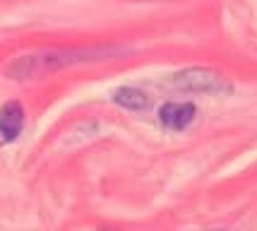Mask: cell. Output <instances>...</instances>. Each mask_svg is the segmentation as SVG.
Masks as SVG:
<instances>
[{
	"instance_id": "cell-3",
	"label": "cell",
	"mask_w": 257,
	"mask_h": 231,
	"mask_svg": "<svg viewBox=\"0 0 257 231\" xmlns=\"http://www.w3.org/2000/svg\"><path fill=\"white\" fill-rule=\"evenodd\" d=\"M197 116V106L192 101H168L159 111V121L166 130H185Z\"/></svg>"
},
{
	"instance_id": "cell-2",
	"label": "cell",
	"mask_w": 257,
	"mask_h": 231,
	"mask_svg": "<svg viewBox=\"0 0 257 231\" xmlns=\"http://www.w3.org/2000/svg\"><path fill=\"white\" fill-rule=\"evenodd\" d=\"M171 89L183 94H207V97H226L233 92V85L221 72L212 67H185L168 80Z\"/></svg>"
},
{
	"instance_id": "cell-4",
	"label": "cell",
	"mask_w": 257,
	"mask_h": 231,
	"mask_svg": "<svg viewBox=\"0 0 257 231\" xmlns=\"http://www.w3.org/2000/svg\"><path fill=\"white\" fill-rule=\"evenodd\" d=\"M24 128V109L20 101H8L0 109V144L15 142Z\"/></svg>"
},
{
	"instance_id": "cell-5",
	"label": "cell",
	"mask_w": 257,
	"mask_h": 231,
	"mask_svg": "<svg viewBox=\"0 0 257 231\" xmlns=\"http://www.w3.org/2000/svg\"><path fill=\"white\" fill-rule=\"evenodd\" d=\"M113 101L127 111H147L152 106V99L147 97L142 89H135V87L115 89V92H113Z\"/></svg>"
},
{
	"instance_id": "cell-1",
	"label": "cell",
	"mask_w": 257,
	"mask_h": 231,
	"mask_svg": "<svg viewBox=\"0 0 257 231\" xmlns=\"http://www.w3.org/2000/svg\"><path fill=\"white\" fill-rule=\"evenodd\" d=\"M115 53L113 48H56V51H39L15 58L5 67V75L10 80H39L51 72H58L63 67H72L79 63H91L106 55Z\"/></svg>"
}]
</instances>
